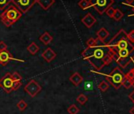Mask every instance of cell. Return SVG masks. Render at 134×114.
<instances>
[{
  "label": "cell",
  "mask_w": 134,
  "mask_h": 114,
  "mask_svg": "<svg viewBox=\"0 0 134 114\" xmlns=\"http://www.w3.org/2000/svg\"><path fill=\"white\" fill-rule=\"evenodd\" d=\"M125 1L128 4H132V3L134 2V0H125Z\"/></svg>",
  "instance_id": "cell-37"
},
{
  "label": "cell",
  "mask_w": 134,
  "mask_h": 114,
  "mask_svg": "<svg viewBox=\"0 0 134 114\" xmlns=\"http://www.w3.org/2000/svg\"><path fill=\"white\" fill-rule=\"evenodd\" d=\"M126 78H128L131 82H132V86L134 87V71H133V68L131 69L126 75H125Z\"/></svg>",
  "instance_id": "cell-26"
},
{
  "label": "cell",
  "mask_w": 134,
  "mask_h": 114,
  "mask_svg": "<svg viewBox=\"0 0 134 114\" xmlns=\"http://www.w3.org/2000/svg\"><path fill=\"white\" fill-rule=\"evenodd\" d=\"M96 44V40L94 38H90L89 40H88L87 41V45L88 47H94Z\"/></svg>",
  "instance_id": "cell-34"
},
{
  "label": "cell",
  "mask_w": 134,
  "mask_h": 114,
  "mask_svg": "<svg viewBox=\"0 0 134 114\" xmlns=\"http://www.w3.org/2000/svg\"><path fill=\"white\" fill-rule=\"evenodd\" d=\"M14 81L10 73H7L1 79H0V87H2L6 93L10 94L12 90Z\"/></svg>",
  "instance_id": "cell-7"
},
{
  "label": "cell",
  "mask_w": 134,
  "mask_h": 114,
  "mask_svg": "<svg viewBox=\"0 0 134 114\" xmlns=\"http://www.w3.org/2000/svg\"><path fill=\"white\" fill-rule=\"evenodd\" d=\"M112 61H113L112 58H111V57L107 53V54L104 55V57H103V64H104V65H105V66H106V65H109L110 64H111Z\"/></svg>",
  "instance_id": "cell-28"
},
{
  "label": "cell",
  "mask_w": 134,
  "mask_h": 114,
  "mask_svg": "<svg viewBox=\"0 0 134 114\" xmlns=\"http://www.w3.org/2000/svg\"><path fill=\"white\" fill-rule=\"evenodd\" d=\"M123 39H127V33H125V31L124 29H120L118 33L107 44V48H110V47H117V44Z\"/></svg>",
  "instance_id": "cell-9"
},
{
  "label": "cell",
  "mask_w": 134,
  "mask_h": 114,
  "mask_svg": "<svg viewBox=\"0 0 134 114\" xmlns=\"http://www.w3.org/2000/svg\"><path fill=\"white\" fill-rule=\"evenodd\" d=\"M134 60V48L130 50V52L129 55L125 58H119V60L117 61V63L123 68H126L129 64H130Z\"/></svg>",
  "instance_id": "cell-10"
},
{
  "label": "cell",
  "mask_w": 134,
  "mask_h": 114,
  "mask_svg": "<svg viewBox=\"0 0 134 114\" xmlns=\"http://www.w3.org/2000/svg\"><path fill=\"white\" fill-rule=\"evenodd\" d=\"M81 22L87 27V28H92L94 24L96 22V18L91 14L90 13H88L82 19H81Z\"/></svg>",
  "instance_id": "cell-12"
},
{
  "label": "cell",
  "mask_w": 134,
  "mask_h": 114,
  "mask_svg": "<svg viewBox=\"0 0 134 114\" xmlns=\"http://www.w3.org/2000/svg\"><path fill=\"white\" fill-rule=\"evenodd\" d=\"M70 81L76 86H78L82 82H83V77L78 73V72H75L70 77Z\"/></svg>",
  "instance_id": "cell-13"
},
{
  "label": "cell",
  "mask_w": 134,
  "mask_h": 114,
  "mask_svg": "<svg viewBox=\"0 0 134 114\" xmlns=\"http://www.w3.org/2000/svg\"><path fill=\"white\" fill-rule=\"evenodd\" d=\"M41 56L43 58V60H45L47 63H51L52 60H54L55 59L56 53L51 48H47L46 50L43 51Z\"/></svg>",
  "instance_id": "cell-11"
},
{
  "label": "cell",
  "mask_w": 134,
  "mask_h": 114,
  "mask_svg": "<svg viewBox=\"0 0 134 114\" xmlns=\"http://www.w3.org/2000/svg\"><path fill=\"white\" fill-rule=\"evenodd\" d=\"M11 77H12V79H13L14 82L21 81L22 79V77L18 72H14L13 74H11Z\"/></svg>",
  "instance_id": "cell-29"
},
{
  "label": "cell",
  "mask_w": 134,
  "mask_h": 114,
  "mask_svg": "<svg viewBox=\"0 0 134 114\" xmlns=\"http://www.w3.org/2000/svg\"><path fill=\"white\" fill-rule=\"evenodd\" d=\"M124 79H125V74L118 68H115L106 77L107 81L116 90L119 89L122 86Z\"/></svg>",
  "instance_id": "cell-3"
},
{
  "label": "cell",
  "mask_w": 134,
  "mask_h": 114,
  "mask_svg": "<svg viewBox=\"0 0 134 114\" xmlns=\"http://www.w3.org/2000/svg\"><path fill=\"white\" fill-rule=\"evenodd\" d=\"M129 112H130V113H131V114H134V107H132V108L130 109V111H129Z\"/></svg>",
  "instance_id": "cell-38"
},
{
  "label": "cell",
  "mask_w": 134,
  "mask_h": 114,
  "mask_svg": "<svg viewBox=\"0 0 134 114\" xmlns=\"http://www.w3.org/2000/svg\"><path fill=\"white\" fill-rule=\"evenodd\" d=\"M106 48L107 46L88 47L85 49V51H83L82 57L84 60L88 61L89 64L93 66L96 70L99 71L105 66L103 64V57L107 53V52H105Z\"/></svg>",
  "instance_id": "cell-1"
},
{
  "label": "cell",
  "mask_w": 134,
  "mask_h": 114,
  "mask_svg": "<svg viewBox=\"0 0 134 114\" xmlns=\"http://www.w3.org/2000/svg\"><path fill=\"white\" fill-rule=\"evenodd\" d=\"M78 6L81 10H86L91 7L88 0H80V2L78 3Z\"/></svg>",
  "instance_id": "cell-19"
},
{
  "label": "cell",
  "mask_w": 134,
  "mask_h": 114,
  "mask_svg": "<svg viewBox=\"0 0 134 114\" xmlns=\"http://www.w3.org/2000/svg\"><path fill=\"white\" fill-rule=\"evenodd\" d=\"M88 2L90 3V7L95 8L100 15L103 14L114 3V0H88Z\"/></svg>",
  "instance_id": "cell-4"
},
{
  "label": "cell",
  "mask_w": 134,
  "mask_h": 114,
  "mask_svg": "<svg viewBox=\"0 0 134 114\" xmlns=\"http://www.w3.org/2000/svg\"><path fill=\"white\" fill-rule=\"evenodd\" d=\"M40 40L43 44H44L45 45H47L52 41L53 37H52V36L50 35V33L48 32H45L40 37Z\"/></svg>",
  "instance_id": "cell-15"
},
{
  "label": "cell",
  "mask_w": 134,
  "mask_h": 114,
  "mask_svg": "<svg viewBox=\"0 0 134 114\" xmlns=\"http://www.w3.org/2000/svg\"><path fill=\"white\" fill-rule=\"evenodd\" d=\"M124 16V14L122 13V11L119 9H115L114 10V15L112 17V18L115 21H120L122 17Z\"/></svg>",
  "instance_id": "cell-18"
},
{
  "label": "cell",
  "mask_w": 134,
  "mask_h": 114,
  "mask_svg": "<svg viewBox=\"0 0 134 114\" xmlns=\"http://www.w3.org/2000/svg\"><path fill=\"white\" fill-rule=\"evenodd\" d=\"M93 89V84L92 82H86L85 84V90H92Z\"/></svg>",
  "instance_id": "cell-33"
},
{
  "label": "cell",
  "mask_w": 134,
  "mask_h": 114,
  "mask_svg": "<svg viewBox=\"0 0 134 114\" xmlns=\"http://www.w3.org/2000/svg\"><path fill=\"white\" fill-rule=\"evenodd\" d=\"M11 60L19 61V62H25L22 60L16 59L10 53L8 50L0 51V64L2 66H7Z\"/></svg>",
  "instance_id": "cell-8"
},
{
  "label": "cell",
  "mask_w": 134,
  "mask_h": 114,
  "mask_svg": "<svg viewBox=\"0 0 134 114\" xmlns=\"http://www.w3.org/2000/svg\"><path fill=\"white\" fill-rule=\"evenodd\" d=\"M27 50L31 55H36L40 51V47L36 44V42H32L27 47Z\"/></svg>",
  "instance_id": "cell-17"
},
{
  "label": "cell",
  "mask_w": 134,
  "mask_h": 114,
  "mask_svg": "<svg viewBox=\"0 0 134 114\" xmlns=\"http://www.w3.org/2000/svg\"><path fill=\"white\" fill-rule=\"evenodd\" d=\"M98 87H99V89L102 92H105V91H107V90H108L109 85H108V83H107L106 81H102V82L99 84Z\"/></svg>",
  "instance_id": "cell-25"
},
{
  "label": "cell",
  "mask_w": 134,
  "mask_h": 114,
  "mask_svg": "<svg viewBox=\"0 0 134 114\" xmlns=\"http://www.w3.org/2000/svg\"><path fill=\"white\" fill-rule=\"evenodd\" d=\"M35 3H36V0H13L12 1V4L14 5L21 12V14L29 11Z\"/></svg>",
  "instance_id": "cell-5"
},
{
  "label": "cell",
  "mask_w": 134,
  "mask_h": 114,
  "mask_svg": "<svg viewBox=\"0 0 134 114\" xmlns=\"http://www.w3.org/2000/svg\"><path fill=\"white\" fill-rule=\"evenodd\" d=\"M17 107L18 108L20 111H24L28 107V104L26 103L25 100H20L17 104Z\"/></svg>",
  "instance_id": "cell-24"
},
{
  "label": "cell",
  "mask_w": 134,
  "mask_h": 114,
  "mask_svg": "<svg viewBox=\"0 0 134 114\" xmlns=\"http://www.w3.org/2000/svg\"><path fill=\"white\" fill-rule=\"evenodd\" d=\"M133 71H134V68H133Z\"/></svg>",
  "instance_id": "cell-40"
},
{
  "label": "cell",
  "mask_w": 134,
  "mask_h": 114,
  "mask_svg": "<svg viewBox=\"0 0 134 114\" xmlns=\"http://www.w3.org/2000/svg\"><path fill=\"white\" fill-rule=\"evenodd\" d=\"M114 10H115V9H114L112 7H109V8L106 11L105 13L107 14V16H109L110 18H112V17H113V15H114Z\"/></svg>",
  "instance_id": "cell-32"
},
{
  "label": "cell",
  "mask_w": 134,
  "mask_h": 114,
  "mask_svg": "<svg viewBox=\"0 0 134 114\" xmlns=\"http://www.w3.org/2000/svg\"><path fill=\"white\" fill-rule=\"evenodd\" d=\"M132 10H133V11H134V6H132Z\"/></svg>",
  "instance_id": "cell-39"
},
{
  "label": "cell",
  "mask_w": 134,
  "mask_h": 114,
  "mask_svg": "<svg viewBox=\"0 0 134 114\" xmlns=\"http://www.w3.org/2000/svg\"><path fill=\"white\" fill-rule=\"evenodd\" d=\"M22 85V82H21V81H17V82H14L13 83V87H12V90L13 91H17Z\"/></svg>",
  "instance_id": "cell-30"
},
{
  "label": "cell",
  "mask_w": 134,
  "mask_h": 114,
  "mask_svg": "<svg viewBox=\"0 0 134 114\" xmlns=\"http://www.w3.org/2000/svg\"><path fill=\"white\" fill-rule=\"evenodd\" d=\"M96 35H97V37L102 40H105L108 36H109V32L105 29V28H101L99 30H98V32L96 33Z\"/></svg>",
  "instance_id": "cell-16"
},
{
  "label": "cell",
  "mask_w": 134,
  "mask_h": 114,
  "mask_svg": "<svg viewBox=\"0 0 134 114\" xmlns=\"http://www.w3.org/2000/svg\"><path fill=\"white\" fill-rule=\"evenodd\" d=\"M21 12L14 5L10 4L0 14V18L5 26L10 27L12 25L16 23L21 18Z\"/></svg>",
  "instance_id": "cell-2"
},
{
  "label": "cell",
  "mask_w": 134,
  "mask_h": 114,
  "mask_svg": "<svg viewBox=\"0 0 134 114\" xmlns=\"http://www.w3.org/2000/svg\"><path fill=\"white\" fill-rule=\"evenodd\" d=\"M54 3L55 0H36V3H38L41 7V8L45 11L52 7Z\"/></svg>",
  "instance_id": "cell-14"
},
{
  "label": "cell",
  "mask_w": 134,
  "mask_h": 114,
  "mask_svg": "<svg viewBox=\"0 0 134 114\" xmlns=\"http://www.w3.org/2000/svg\"><path fill=\"white\" fill-rule=\"evenodd\" d=\"M79 111H80L79 108L76 105H74V104L71 105L68 108V109H67V112H69V114H77L79 112Z\"/></svg>",
  "instance_id": "cell-21"
},
{
  "label": "cell",
  "mask_w": 134,
  "mask_h": 114,
  "mask_svg": "<svg viewBox=\"0 0 134 114\" xmlns=\"http://www.w3.org/2000/svg\"><path fill=\"white\" fill-rule=\"evenodd\" d=\"M129 97L130 98V100L134 103V90L131 93V94H129Z\"/></svg>",
  "instance_id": "cell-36"
},
{
  "label": "cell",
  "mask_w": 134,
  "mask_h": 114,
  "mask_svg": "<svg viewBox=\"0 0 134 114\" xmlns=\"http://www.w3.org/2000/svg\"><path fill=\"white\" fill-rule=\"evenodd\" d=\"M122 86L125 88V89H129L131 86H132V82L125 77V79L123 80V82H122Z\"/></svg>",
  "instance_id": "cell-27"
},
{
  "label": "cell",
  "mask_w": 134,
  "mask_h": 114,
  "mask_svg": "<svg viewBox=\"0 0 134 114\" xmlns=\"http://www.w3.org/2000/svg\"><path fill=\"white\" fill-rule=\"evenodd\" d=\"M7 50V45L4 41H0V51Z\"/></svg>",
  "instance_id": "cell-35"
},
{
  "label": "cell",
  "mask_w": 134,
  "mask_h": 114,
  "mask_svg": "<svg viewBox=\"0 0 134 114\" xmlns=\"http://www.w3.org/2000/svg\"><path fill=\"white\" fill-rule=\"evenodd\" d=\"M130 52V49L129 48H125V49H120L118 51V54L119 55V58H125L129 55Z\"/></svg>",
  "instance_id": "cell-20"
},
{
  "label": "cell",
  "mask_w": 134,
  "mask_h": 114,
  "mask_svg": "<svg viewBox=\"0 0 134 114\" xmlns=\"http://www.w3.org/2000/svg\"><path fill=\"white\" fill-rule=\"evenodd\" d=\"M88 101V97L86 95H85L84 94H81L77 97V101L81 104V105H85Z\"/></svg>",
  "instance_id": "cell-23"
},
{
  "label": "cell",
  "mask_w": 134,
  "mask_h": 114,
  "mask_svg": "<svg viewBox=\"0 0 134 114\" xmlns=\"http://www.w3.org/2000/svg\"><path fill=\"white\" fill-rule=\"evenodd\" d=\"M127 40L130 43H134V29L132 30L129 33H127Z\"/></svg>",
  "instance_id": "cell-31"
},
{
  "label": "cell",
  "mask_w": 134,
  "mask_h": 114,
  "mask_svg": "<svg viewBox=\"0 0 134 114\" xmlns=\"http://www.w3.org/2000/svg\"><path fill=\"white\" fill-rule=\"evenodd\" d=\"M13 0H0V10H5L12 3Z\"/></svg>",
  "instance_id": "cell-22"
},
{
  "label": "cell",
  "mask_w": 134,
  "mask_h": 114,
  "mask_svg": "<svg viewBox=\"0 0 134 114\" xmlns=\"http://www.w3.org/2000/svg\"><path fill=\"white\" fill-rule=\"evenodd\" d=\"M42 90L41 86L34 79L31 80L25 86V91L32 97H34L39 94Z\"/></svg>",
  "instance_id": "cell-6"
}]
</instances>
